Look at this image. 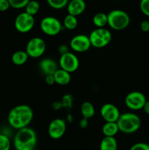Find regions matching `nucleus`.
I'll return each mask as SVG.
<instances>
[{
	"label": "nucleus",
	"mask_w": 149,
	"mask_h": 150,
	"mask_svg": "<svg viewBox=\"0 0 149 150\" xmlns=\"http://www.w3.org/2000/svg\"><path fill=\"white\" fill-rule=\"evenodd\" d=\"M40 9V4L37 0H30L25 7V12L32 16L37 14Z\"/></svg>",
	"instance_id": "23"
},
{
	"label": "nucleus",
	"mask_w": 149,
	"mask_h": 150,
	"mask_svg": "<svg viewBox=\"0 0 149 150\" xmlns=\"http://www.w3.org/2000/svg\"><path fill=\"white\" fill-rule=\"evenodd\" d=\"M92 21L96 28H105L108 25V14L102 12L96 13L92 18Z\"/></svg>",
	"instance_id": "21"
},
{
	"label": "nucleus",
	"mask_w": 149,
	"mask_h": 150,
	"mask_svg": "<svg viewBox=\"0 0 149 150\" xmlns=\"http://www.w3.org/2000/svg\"><path fill=\"white\" fill-rule=\"evenodd\" d=\"M10 7L14 9L25 8L30 0H8Z\"/></svg>",
	"instance_id": "27"
},
{
	"label": "nucleus",
	"mask_w": 149,
	"mask_h": 150,
	"mask_svg": "<svg viewBox=\"0 0 149 150\" xmlns=\"http://www.w3.org/2000/svg\"><path fill=\"white\" fill-rule=\"evenodd\" d=\"M86 7V4L84 0H70L67 6V13L77 17L85 11Z\"/></svg>",
	"instance_id": "14"
},
{
	"label": "nucleus",
	"mask_w": 149,
	"mask_h": 150,
	"mask_svg": "<svg viewBox=\"0 0 149 150\" xmlns=\"http://www.w3.org/2000/svg\"><path fill=\"white\" fill-rule=\"evenodd\" d=\"M129 23V16L124 10H112L108 14V25L113 30H124L128 27Z\"/></svg>",
	"instance_id": "4"
},
{
	"label": "nucleus",
	"mask_w": 149,
	"mask_h": 150,
	"mask_svg": "<svg viewBox=\"0 0 149 150\" xmlns=\"http://www.w3.org/2000/svg\"><path fill=\"white\" fill-rule=\"evenodd\" d=\"M91 45L96 48H102L108 45L112 40L110 31L105 28H96L89 36Z\"/></svg>",
	"instance_id": "5"
},
{
	"label": "nucleus",
	"mask_w": 149,
	"mask_h": 150,
	"mask_svg": "<svg viewBox=\"0 0 149 150\" xmlns=\"http://www.w3.org/2000/svg\"><path fill=\"white\" fill-rule=\"evenodd\" d=\"M140 29L144 32H149V21L148 20H144L140 23Z\"/></svg>",
	"instance_id": "31"
},
{
	"label": "nucleus",
	"mask_w": 149,
	"mask_h": 150,
	"mask_svg": "<svg viewBox=\"0 0 149 150\" xmlns=\"http://www.w3.org/2000/svg\"><path fill=\"white\" fill-rule=\"evenodd\" d=\"M11 143L8 136L0 133V150H10Z\"/></svg>",
	"instance_id": "25"
},
{
	"label": "nucleus",
	"mask_w": 149,
	"mask_h": 150,
	"mask_svg": "<svg viewBox=\"0 0 149 150\" xmlns=\"http://www.w3.org/2000/svg\"><path fill=\"white\" fill-rule=\"evenodd\" d=\"M40 29L48 36H56L63 29V25L58 18L53 16H46L40 22Z\"/></svg>",
	"instance_id": "6"
},
{
	"label": "nucleus",
	"mask_w": 149,
	"mask_h": 150,
	"mask_svg": "<svg viewBox=\"0 0 149 150\" xmlns=\"http://www.w3.org/2000/svg\"><path fill=\"white\" fill-rule=\"evenodd\" d=\"M37 142L36 132L29 127L18 130L13 139V145L16 150H34Z\"/></svg>",
	"instance_id": "2"
},
{
	"label": "nucleus",
	"mask_w": 149,
	"mask_h": 150,
	"mask_svg": "<svg viewBox=\"0 0 149 150\" xmlns=\"http://www.w3.org/2000/svg\"><path fill=\"white\" fill-rule=\"evenodd\" d=\"M102 132L104 136L115 137L119 132V129L116 122H105L102 126Z\"/></svg>",
	"instance_id": "18"
},
{
	"label": "nucleus",
	"mask_w": 149,
	"mask_h": 150,
	"mask_svg": "<svg viewBox=\"0 0 149 150\" xmlns=\"http://www.w3.org/2000/svg\"><path fill=\"white\" fill-rule=\"evenodd\" d=\"M70 47L73 51L77 53L86 52L91 47L89 36L83 34L75 35L70 42Z\"/></svg>",
	"instance_id": "12"
},
{
	"label": "nucleus",
	"mask_w": 149,
	"mask_h": 150,
	"mask_svg": "<svg viewBox=\"0 0 149 150\" xmlns=\"http://www.w3.org/2000/svg\"><path fill=\"white\" fill-rule=\"evenodd\" d=\"M146 101L147 100L144 94L138 91L129 92L124 100L126 106L132 111H139L143 109Z\"/></svg>",
	"instance_id": "9"
},
{
	"label": "nucleus",
	"mask_w": 149,
	"mask_h": 150,
	"mask_svg": "<svg viewBox=\"0 0 149 150\" xmlns=\"http://www.w3.org/2000/svg\"><path fill=\"white\" fill-rule=\"evenodd\" d=\"M89 125V120L85 118H82L79 122V127L82 129H85Z\"/></svg>",
	"instance_id": "33"
},
{
	"label": "nucleus",
	"mask_w": 149,
	"mask_h": 150,
	"mask_svg": "<svg viewBox=\"0 0 149 150\" xmlns=\"http://www.w3.org/2000/svg\"><path fill=\"white\" fill-rule=\"evenodd\" d=\"M143 109L146 114L149 115V100L146 101L145 104V105H144V107H143Z\"/></svg>",
	"instance_id": "36"
},
{
	"label": "nucleus",
	"mask_w": 149,
	"mask_h": 150,
	"mask_svg": "<svg viewBox=\"0 0 149 150\" xmlns=\"http://www.w3.org/2000/svg\"><path fill=\"white\" fill-rule=\"evenodd\" d=\"M26 52L31 58H39L46 51V43L42 38L34 37L31 38L26 44Z\"/></svg>",
	"instance_id": "7"
},
{
	"label": "nucleus",
	"mask_w": 149,
	"mask_h": 150,
	"mask_svg": "<svg viewBox=\"0 0 149 150\" xmlns=\"http://www.w3.org/2000/svg\"><path fill=\"white\" fill-rule=\"evenodd\" d=\"M34 150H39V149H34Z\"/></svg>",
	"instance_id": "39"
},
{
	"label": "nucleus",
	"mask_w": 149,
	"mask_h": 150,
	"mask_svg": "<svg viewBox=\"0 0 149 150\" xmlns=\"http://www.w3.org/2000/svg\"><path fill=\"white\" fill-rule=\"evenodd\" d=\"M116 123L120 132L125 134H131L140 129L141 120L134 113L127 112L120 115Z\"/></svg>",
	"instance_id": "3"
},
{
	"label": "nucleus",
	"mask_w": 149,
	"mask_h": 150,
	"mask_svg": "<svg viewBox=\"0 0 149 150\" xmlns=\"http://www.w3.org/2000/svg\"><path fill=\"white\" fill-rule=\"evenodd\" d=\"M45 82L48 85H53L55 83V79H54L53 75H48L45 76Z\"/></svg>",
	"instance_id": "34"
},
{
	"label": "nucleus",
	"mask_w": 149,
	"mask_h": 150,
	"mask_svg": "<svg viewBox=\"0 0 149 150\" xmlns=\"http://www.w3.org/2000/svg\"><path fill=\"white\" fill-rule=\"evenodd\" d=\"M60 68L68 73H72L75 72L78 69L80 62L77 56L72 52L66 53L61 55L58 61Z\"/></svg>",
	"instance_id": "10"
},
{
	"label": "nucleus",
	"mask_w": 149,
	"mask_h": 150,
	"mask_svg": "<svg viewBox=\"0 0 149 150\" xmlns=\"http://www.w3.org/2000/svg\"><path fill=\"white\" fill-rule=\"evenodd\" d=\"M55 83L61 86H66L69 84L71 81L70 73L61 68H58L53 74Z\"/></svg>",
	"instance_id": "16"
},
{
	"label": "nucleus",
	"mask_w": 149,
	"mask_h": 150,
	"mask_svg": "<svg viewBox=\"0 0 149 150\" xmlns=\"http://www.w3.org/2000/svg\"><path fill=\"white\" fill-rule=\"evenodd\" d=\"M100 115L105 122H116L121 113L115 105L112 103H105L101 107Z\"/></svg>",
	"instance_id": "13"
},
{
	"label": "nucleus",
	"mask_w": 149,
	"mask_h": 150,
	"mask_svg": "<svg viewBox=\"0 0 149 150\" xmlns=\"http://www.w3.org/2000/svg\"><path fill=\"white\" fill-rule=\"evenodd\" d=\"M61 103L62 105V108H65V109L70 110L72 106L73 103V98L71 95L70 94H67L64 95L61 98Z\"/></svg>",
	"instance_id": "26"
},
{
	"label": "nucleus",
	"mask_w": 149,
	"mask_h": 150,
	"mask_svg": "<svg viewBox=\"0 0 149 150\" xmlns=\"http://www.w3.org/2000/svg\"><path fill=\"white\" fill-rule=\"evenodd\" d=\"M67 122L69 123H72L73 122V117L71 114H68L67 116Z\"/></svg>",
	"instance_id": "37"
},
{
	"label": "nucleus",
	"mask_w": 149,
	"mask_h": 150,
	"mask_svg": "<svg viewBox=\"0 0 149 150\" xmlns=\"http://www.w3.org/2000/svg\"><path fill=\"white\" fill-rule=\"evenodd\" d=\"M58 51L59 52V54L61 55L62 54H66V53L69 52L70 51V48H69V46L67 45H65V44H61V45H59V47L58 48Z\"/></svg>",
	"instance_id": "32"
},
{
	"label": "nucleus",
	"mask_w": 149,
	"mask_h": 150,
	"mask_svg": "<svg viewBox=\"0 0 149 150\" xmlns=\"http://www.w3.org/2000/svg\"><path fill=\"white\" fill-rule=\"evenodd\" d=\"M129 150H149V146L148 144L140 142L133 144Z\"/></svg>",
	"instance_id": "29"
},
{
	"label": "nucleus",
	"mask_w": 149,
	"mask_h": 150,
	"mask_svg": "<svg viewBox=\"0 0 149 150\" xmlns=\"http://www.w3.org/2000/svg\"><path fill=\"white\" fill-rule=\"evenodd\" d=\"M67 130V122L64 120L57 118L50 122L48 128V136L54 140H58L63 137Z\"/></svg>",
	"instance_id": "11"
},
{
	"label": "nucleus",
	"mask_w": 149,
	"mask_h": 150,
	"mask_svg": "<svg viewBox=\"0 0 149 150\" xmlns=\"http://www.w3.org/2000/svg\"><path fill=\"white\" fill-rule=\"evenodd\" d=\"M10 7L8 0H0V12H5Z\"/></svg>",
	"instance_id": "30"
},
{
	"label": "nucleus",
	"mask_w": 149,
	"mask_h": 150,
	"mask_svg": "<svg viewBox=\"0 0 149 150\" xmlns=\"http://www.w3.org/2000/svg\"><path fill=\"white\" fill-rule=\"evenodd\" d=\"M99 150H118V143L115 138L104 136L100 142Z\"/></svg>",
	"instance_id": "17"
},
{
	"label": "nucleus",
	"mask_w": 149,
	"mask_h": 150,
	"mask_svg": "<svg viewBox=\"0 0 149 150\" xmlns=\"http://www.w3.org/2000/svg\"><path fill=\"white\" fill-rule=\"evenodd\" d=\"M140 9L145 16L149 17V0H141L140 2Z\"/></svg>",
	"instance_id": "28"
},
{
	"label": "nucleus",
	"mask_w": 149,
	"mask_h": 150,
	"mask_svg": "<svg viewBox=\"0 0 149 150\" xmlns=\"http://www.w3.org/2000/svg\"><path fill=\"white\" fill-rule=\"evenodd\" d=\"M35 24L34 17L28 14L26 12H22L16 16L14 25L16 30L20 33H27L34 28Z\"/></svg>",
	"instance_id": "8"
},
{
	"label": "nucleus",
	"mask_w": 149,
	"mask_h": 150,
	"mask_svg": "<svg viewBox=\"0 0 149 150\" xmlns=\"http://www.w3.org/2000/svg\"><path fill=\"white\" fill-rule=\"evenodd\" d=\"M80 113L83 116V118L89 120L94 116V106L91 103L89 102V101H85L82 103L81 106H80Z\"/></svg>",
	"instance_id": "19"
},
{
	"label": "nucleus",
	"mask_w": 149,
	"mask_h": 150,
	"mask_svg": "<svg viewBox=\"0 0 149 150\" xmlns=\"http://www.w3.org/2000/svg\"><path fill=\"white\" fill-rule=\"evenodd\" d=\"M48 5L55 10H61L67 7L70 0H46Z\"/></svg>",
	"instance_id": "24"
},
{
	"label": "nucleus",
	"mask_w": 149,
	"mask_h": 150,
	"mask_svg": "<svg viewBox=\"0 0 149 150\" xmlns=\"http://www.w3.org/2000/svg\"><path fill=\"white\" fill-rule=\"evenodd\" d=\"M29 57L28 56L26 51H17L12 56V62L17 66H21L27 62Z\"/></svg>",
	"instance_id": "20"
},
{
	"label": "nucleus",
	"mask_w": 149,
	"mask_h": 150,
	"mask_svg": "<svg viewBox=\"0 0 149 150\" xmlns=\"http://www.w3.org/2000/svg\"><path fill=\"white\" fill-rule=\"evenodd\" d=\"M34 117L33 110L29 105L22 104L12 108L8 114L7 121L10 127L18 130L25 128L32 122Z\"/></svg>",
	"instance_id": "1"
},
{
	"label": "nucleus",
	"mask_w": 149,
	"mask_h": 150,
	"mask_svg": "<svg viewBox=\"0 0 149 150\" xmlns=\"http://www.w3.org/2000/svg\"><path fill=\"white\" fill-rule=\"evenodd\" d=\"M148 146H149V142H148Z\"/></svg>",
	"instance_id": "38"
},
{
	"label": "nucleus",
	"mask_w": 149,
	"mask_h": 150,
	"mask_svg": "<svg viewBox=\"0 0 149 150\" xmlns=\"http://www.w3.org/2000/svg\"><path fill=\"white\" fill-rule=\"evenodd\" d=\"M77 24H78V21L77 17L72 15L67 14L63 20V26L67 30H74L77 26Z\"/></svg>",
	"instance_id": "22"
},
{
	"label": "nucleus",
	"mask_w": 149,
	"mask_h": 150,
	"mask_svg": "<svg viewBox=\"0 0 149 150\" xmlns=\"http://www.w3.org/2000/svg\"><path fill=\"white\" fill-rule=\"evenodd\" d=\"M52 107L54 110L57 111V110H59L60 108H62V105H61V102H54L53 103Z\"/></svg>",
	"instance_id": "35"
},
{
	"label": "nucleus",
	"mask_w": 149,
	"mask_h": 150,
	"mask_svg": "<svg viewBox=\"0 0 149 150\" xmlns=\"http://www.w3.org/2000/svg\"><path fill=\"white\" fill-rule=\"evenodd\" d=\"M39 67L42 73L45 76L53 75L58 69L56 62L51 58H45L41 60Z\"/></svg>",
	"instance_id": "15"
}]
</instances>
